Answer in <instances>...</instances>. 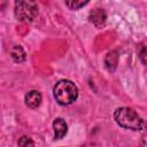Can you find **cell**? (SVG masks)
Here are the masks:
<instances>
[{
  "mask_svg": "<svg viewBox=\"0 0 147 147\" xmlns=\"http://www.w3.org/2000/svg\"><path fill=\"white\" fill-rule=\"evenodd\" d=\"M106 13L103 9L101 8H95L90 13V21L96 26V28H101L105 25L106 23Z\"/></svg>",
  "mask_w": 147,
  "mask_h": 147,
  "instance_id": "277c9868",
  "label": "cell"
},
{
  "mask_svg": "<svg viewBox=\"0 0 147 147\" xmlns=\"http://www.w3.org/2000/svg\"><path fill=\"white\" fill-rule=\"evenodd\" d=\"M40 103H41V94L38 91L32 90L25 94V105L29 108H37L40 106Z\"/></svg>",
  "mask_w": 147,
  "mask_h": 147,
  "instance_id": "8992f818",
  "label": "cell"
},
{
  "mask_svg": "<svg viewBox=\"0 0 147 147\" xmlns=\"http://www.w3.org/2000/svg\"><path fill=\"white\" fill-rule=\"evenodd\" d=\"M114 118L115 122L124 129L138 131L144 126V121L138 115V113L129 107H121L116 109L114 113Z\"/></svg>",
  "mask_w": 147,
  "mask_h": 147,
  "instance_id": "6da1fadb",
  "label": "cell"
},
{
  "mask_svg": "<svg viewBox=\"0 0 147 147\" xmlns=\"http://www.w3.org/2000/svg\"><path fill=\"white\" fill-rule=\"evenodd\" d=\"M141 145H144V146H146V145H147V136H144L142 141H141Z\"/></svg>",
  "mask_w": 147,
  "mask_h": 147,
  "instance_id": "7c38bea8",
  "label": "cell"
},
{
  "mask_svg": "<svg viewBox=\"0 0 147 147\" xmlns=\"http://www.w3.org/2000/svg\"><path fill=\"white\" fill-rule=\"evenodd\" d=\"M64 1H65V5L69 9L77 10V9L84 7L90 0H64Z\"/></svg>",
  "mask_w": 147,
  "mask_h": 147,
  "instance_id": "9c48e42d",
  "label": "cell"
},
{
  "mask_svg": "<svg viewBox=\"0 0 147 147\" xmlns=\"http://www.w3.org/2000/svg\"><path fill=\"white\" fill-rule=\"evenodd\" d=\"M53 94L55 100L60 105L68 106L76 101L78 96V88L71 80L61 79L55 84L53 88Z\"/></svg>",
  "mask_w": 147,
  "mask_h": 147,
  "instance_id": "7a4b0ae2",
  "label": "cell"
},
{
  "mask_svg": "<svg viewBox=\"0 0 147 147\" xmlns=\"http://www.w3.org/2000/svg\"><path fill=\"white\" fill-rule=\"evenodd\" d=\"M10 55H11V59L16 63H21V62L25 61V52L22 48V46H20V45H15L10 49Z\"/></svg>",
  "mask_w": 147,
  "mask_h": 147,
  "instance_id": "52a82bcc",
  "label": "cell"
},
{
  "mask_svg": "<svg viewBox=\"0 0 147 147\" xmlns=\"http://www.w3.org/2000/svg\"><path fill=\"white\" fill-rule=\"evenodd\" d=\"M117 61H118V55L116 52H110L107 54L106 56V60H105V63H106V67L108 70L110 71H114L116 65H117Z\"/></svg>",
  "mask_w": 147,
  "mask_h": 147,
  "instance_id": "ba28073f",
  "label": "cell"
},
{
  "mask_svg": "<svg viewBox=\"0 0 147 147\" xmlns=\"http://www.w3.org/2000/svg\"><path fill=\"white\" fill-rule=\"evenodd\" d=\"M139 56H140L141 62H142L145 65H147V46H144V47L141 48Z\"/></svg>",
  "mask_w": 147,
  "mask_h": 147,
  "instance_id": "8fae6325",
  "label": "cell"
},
{
  "mask_svg": "<svg viewBox=\"0 0 147 147\" xmlns=\"http://www.w3.org/2000/svg\"><path fill=\"white\" fill-rule=\"evenodd\" d=\"M14 13L21 22H32L38 15V5L36 0H15Z\"/></svg>",
  "mask_w": 147,
  "mask_h": 147,
  "instance_id": "3957f363",
  "label": "cell"
},
{
  "mask_svg": "<svg viewBox=\"0 0 147 147\" xmlns=\"http://www.w3.org/2000/svg\"><path fill=\"white\" fill-rule=\"evenodd\" d=\"M53 129H54V138L55 139L63 138L68 132V125H67L65 121L62 118H56L53 122Z\"/></svg>",
  "mask_w": 147,
  "mask_h": 147,
  "instance_id": "5b68a950",
  "label": "cell"
},
{
  "mask_svg": "<svg viewBox=\"0 0 147 147\" xmlns=\"http://www.w3.org/2000/svg\"><path fill=\"white\" fill-rule=\"evenodd\" d=\"M146 126H147V124H146Z\"/></svg>",
  "mask_w": 147,
  "mask_h": 147,
  "instance_id": "4fadbf2b",
  "label": "cell"
},
{
  "mask_svg": "<svg viewBox=\"0 0 147 147\" xmlns=\"http://www.w3.org/2000/svg\"><path fill=\"white\" fill-rule=\"evenodd\" d=\"M18 145H20V146H28V145L33 146L34 142H33L29 137H22V138L18 140Z\"/></svg>",
  "mask_w": 147,
  "mask_h": 147,
  "instance_id": "30bf717a",
  "label": "cell"
}]
</instances>
